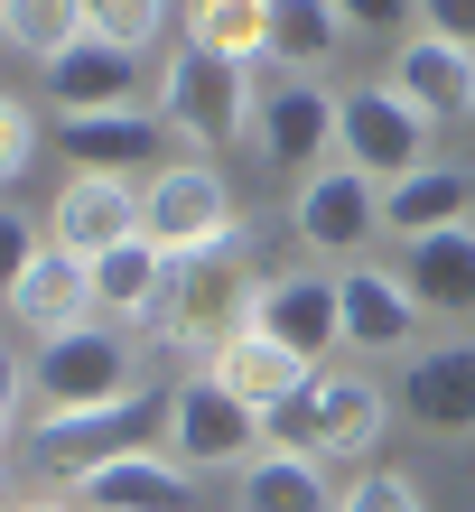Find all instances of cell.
<instances>
[{
  "label": "cell",
  "mask_w": 475,
  "mask_h": 512,
  "mask_svg": "<svg viewBox=\"0 0 475 512\" xmlns=\"http://www.w3.org/2000/svg\"><path fill=\"white\" fill-rule=\"evenodd\" d=\"M205 373H215V382H224L243 410H261V419H271V410H280V401H289V391H299L317 364H299L289 345H271V336H252V326H243V336H233V345H224Z\"/></svg>",
  "instance_id": "23"
},
{
  "label": "cell",
  "mask_w": 475,
  "mask_h": 512,
  "mask_svg": "<svg viewBox=\"0 0 475 512\" xmlns=\"http://www.w3.org/2000/svg\"><path fill=\"white\" fill-rule=\"evenodd\" d=\"M140 233V187L131 177H66L56 187V215H47V243L75 252V261H103Z\"/></svg>",
  "instance_id": "14"
},
{
  "label": "cell",
  "mask_w": 475,
  "mask_h": 512,
  "mask_svg": "<svg viewBox=\"0 0 475 512\" xmlns=\"http://www.w3.org/2000/svg\"><path fill=\"white\" fill-rule=\"evenodd\" d=\"M429 112L401 94L392 75L382 84H354V94L336 103V140H345V168H364L373 187H401V177H420L429 168Z\"/></svg>",
  "instance_id": "3"
},
{
  "label": "cell",
  "mask_w": 475,
  "mask_h": 512,
  "mask_svg": "<svg viewBox=\"0 0 475 512\" xmlns=\"http://www.w3.org/2000/svg\"><path fill=\"white\" fill-rule=\"evenodd\" d=\"M271 429V447H299V457H364V447L382 438V391H373V373H308L289 401L261 419Z\"/></svg>",
  "instance_id": "1"
},
{
  "label": "cell",
  "mask_w": 475,
  "mask_h": 512,
  "mask_svg": "<svg viewBox=\"0 0 475 512\" xmlns=\"http://www.w3.org/2000/svg\"><path fill=\"white\" fill-rule=\"evenodd\" d=\"M289 215H299V243L308 252H364L373 233H382V187L364 168H317V177H299V205H289Z\"/></svg>",
  "instance_id": "13"
},
{
  "label": "cell",
  "mask_w": 475,
  "mask_h": 512,
  "mask_svg": "<svg viewBox=\"0 0 475 512\" xmlns=\"http://www.w3.org/2000/svg\"><path fill=\"white\" fill-rule=\"evenodd\" d=\"M84 512H196V475L168 457V447H140V457H112L94 475H75Z\"/></svg>",
  "instance_id": "16"
},
{
  "label": "cell",
  "mask_w": 475,
  "mask_h": 512,
  "mask_svg": "<svg viewBox=\"0 0 475 512\" xmlns=\"http://www.w3.org/2000/svg\"><path fill=\"white\" fill-rule=\"evenodd\" d=\"M10 503H19V494H10V466H0V512H10Z\"/></svg>",
  "instance_id": "36"
},
{
  "label": "cell",
  "mask_w": 475,
  "mask_h": 512,
  "mask_svg": "<svg viewBox=\"0 0 475 512\" xmlns=\"http://www.w3.org/2000/svg\"><path fill=\"white\" fill-rule=\"evenodd\" d=\"M28 391H38V419H75V410H103V401H122L131 382V336L122 326H75V336H56L28 354Z\"/></svg>",
  "instance_id": "4"
},
{
  "label": "cell",
  "mask_w": 475,
  "mask_h": 512,
  "mask_svg": "<svg viewBox=\"0 0 475 512\" xmlns=\"http://www.w3.org/2000/svg\"><path fill=\"white\" fill-rule=\"evenodd\" d=\"M94 308L122 317V336H168V317H177V261L150 243V233H131L122 252L94 261Z\"/></svg>",
  "instance_id": "11"
},
{
  "label": "cell",
  "mask_w": 475,
  "mask_h": 512,
  "mask_svg": "<svg viewBox=\"0 0 475 512\" xmlns=\"http://www.w3.org/2000/svg\"><path fill=\"white\" fill-rule=\"evenodd\" d=\"M28 149H38V122H28V103H19V94H0V187L28 168Z\"/></svg>",
  "instance_id": "32"
},
{
  "label": "cell",
  "mask_w": 475,
  "mask_h": 512,
  "mask_svg": "<svg viewBox=\"0 0 475 512\" xmlns=\"http://www.w3.org/2000/svg\"><path fill=\"white\" fill-rule=\"evenodd\" d=\"M38 215H19V205H0V308H10V289L28 280V261H38Z\"/></svg>",
  "instance_id": "30"
},
{
  "label": "cell",
  "mask_w": 475,
  "mask_h": 512,
  "mask_svg": "<svg viewBox=\"0 0 475 512\" xmlns=\"http://www.w3.org/2000/svg\"><path fill=\"white\" fill-rule=\"evenodd\" d=\"M401 410L438 438H475V336H438V345L410 354Z\"/></svg>",
  "instance_id": "15"
},
{
  "label": "cell",
  "mask_w": 475,
  "mask_h": 512,
  "mask_svg": "<svg viewBox=\"0 0 475 512\" xmlns=\"http://www.w3.org/2000/svg\"><path fill=\"white\" fill-rule=\"evenodd\" d=\"M159 122L177 140H196V149L252 140V75L224 66V56H205V47H177L159 66Z\"/></svg>",
  "instance_id": "5"
},
{
  "label": "cell",
  "mask_w": 475,
  "mask_h": 512,
  "mask_svg": "<svg viewBox=\"0 0 475 512\" xmlns=\"http://www.w3.org/2000/svg\"><path fill=\"white\" fill-rule=\"evenodd\" d=\"M261 447H271V429H261V410H243L215 373H177L168 382V457L177 466H233L243 475Z\"/></svg>",
  "instance_id": "6"
},
{
  "label": "cell",
  "mask_w": 475,
  "mask_h": 512,
  "mask_svg": "<svg viewBox=\"0 0 475 512\" xmlns=\"http://www.w3.org/2000/svg\"><path fill=\"white\" fill-rule=\"evenodd\" d=\"M19 401H28V364L0 345V429H10V410H19Z\"/></svg>",
  "instance_id": "34"
},
{
  "label": "cell",
  "mask_w": 475,
  "mask_h": 512,
  "mask_svg": "<svg viewBox=\"0 0 475 512\" xmlns=\"http://www.w3.org/2000/svg\"><path fill=\"white\" fill-rule=\"evenodd\" d=\"M336 308H345V345L354 354H420V298H410L401 270H382V261H345V280H336Z\"/></svg>",
  "instance_id": "12"
},
{
  "label": "cell",
  "mask_w": 475,
  "mask_h": 512,
  "mask_svg": "<svg viewBox=\"0 0 475 512\" xmlns=\"http://www.w3.org/2000/svg\"><path fill=\"white\" fill-rule=\"evenodd\" d=\"M252 336L289 345L299 364H326V354L345 345V308H336V280L326 270H271L252 298Z\"/></svg>",
  "instance_id": "10"
},
{
  "label": "cell",
  "mask_w": 475,
  "mask_h": 512,
  "mask_svg": "<svg viewBox=\"0 0 475 512\" xmlns=\"http://www.w3.org/2000/svg\"><path fill=\"white\" fill-rule=\"evenodd\" d=\"M47 103H56V122L131 112V56H122V47H103V38H75V47L47 66Z\"/></svg>",
  "instance_id": "19"
},
{
  "label": "cell",
  "mask_w": 475,
  "mask_h": 512,
  "mask_svg": "<svg viewBox=\"0 0 475 512\" xmlns=\"http://www.w3.org/2000/svg\"><path fill=\"white\" fill-rule=\"evenodd\" d=\"M187 47L224 56V66L271 56V0H187Z\"/></svg>",
  "instance_id": "25"
},
{
  "label": "cell",
  "mask_w": 475,
  "mask_h": 512,
  "mask_svg": "<svg viewBox=\"0 0 475 512\" xmlns=\"http://www.w3.org/2000/svg\"><path fill=\"white\" fill-rule=\"evenodd\" d=\"M10 317L28 326L38 345H56V336H75V326H94L103 308H94V261H75V252H38L28 261V280L10 289Z\"/></svg>",
  "instance_id": "17"
},
{
  "label": "cell",
  "mask_w": 475,
  "mask_h": 512,
  "mask_svg": "<svg viewBox=\"0 0 475 512\" xmlns=\"http://www.w3.org/2000/svg\"><path fill=\"white\" fill-rule=\"evenodd\" d=\"M140 447H168V391H122L103 410H75V419H38V457L56 475H94L112 457H140Z\"/></svg>",
  "instance_id": "7"
},
{
  "label": "cell",
  "mask_w": 475,
  "mask_h": 512,
  "mask_svg": "<svg viewBox=\"0 0 475 512\" xmlns=\"http://www.w3.org/2000/svg\"><path fill=\"white\" fill-rule=\"evenodd\" d=\"M0 38L19 56H38V66H56L75 38H94V0H10L0 10Z\"/></svg>",
  "instance_id": "27"
},
{
  "label": "cell",
  "mask_w": 475,
  "mask_h": 512,
  "mask_svg": "<svg viewBox=\"0 0 475 512\" xmlns=\"http://www.w3.org/2000/svg\"><path fill=\"white\" fill-rule=\"evenodd\" d=\"M252 149H261L271 168L317 177V159L336 149V94H326L317 75H271V84H252Z\"/></svg>",
  "instance_id": "9"
},
{
  "label": "cell",
  "mask_w": 475,
  "mask_h": 512,
  "mask_svg": "<svg viewBox=\"0 0 475 512\" xmlns=\"http://www.w3.org/2000/svg\"><path fill=\"white\" fill-rule=\"evenodd\" d=\"M140 233H150L168 261H196V252H215V243H243V224H233V187L205 159H177V168H159L150 187H140Z\"/></svg>",
  "instance_id": "8"
},
{
  "label": "cell",
  "mask_w": 475,
  "mask_h": 512,
  "mask_svg": "<svg viewBox=\"0 0 475 512\" xmlns=\"http://www.w3.org/2000/svg\"><path fill=\"white\" fill-rule=\"evenodd\" d=\"M401 280H410V298L429 317H475V224H448L429 243H410Z\"/></svg>",
  "instance_id": "22"
},
{
  "label": "cell",
  "mask_w": 475,
  "mask_h": 512,
  "mask_svg": "<svg viewBox=\"0 0 475 512\" xmlns=\"http://www.w3.org/2000/svg\"><path fill=\"white\" fill-rule=\"evenodd\" d=\"M168 140L159 112H94V122H56V149L75 159V177H131V168H150V149Z\"/></svg>",
  "instance_id": "18"
},
{
  "label": "cell",
  "mask_w": 475,
  "mask_h": 512,
  "mask_svg": "<svg viewBox=\"0 0 475 512\" xmlns=\"http://www.w3.org/2000/svg\"><path fill=\"white\" fill-rule=\"evenodd\" d=\"M252 298H261V270L243 243H215V252H196V261H177V317H168V345H187V354H215L252 326Z\"/></svg>",
  "instance_id": "2"
},
{
  "label": "cell",
  "mask_w": 475,
  "mask_h": 512,
  "mask_svg": "<svg viewBox=\"0 0 475 512\" xmlns=\"http://www.w3.org/2000/svg\"><path fill=\"white\" fill-rule=\"evenodd\" d=\"M345 38H420V0H336Z\"/></svg>",
  "instance_id": "29"
},
{
  "label": "cell",
  "mask_w": 475,
  "mask_h": 512,
  "mask_svg": "<svg viewBox=\"0 0 475 512\" xmlns=\"http://www.w3.org/2000/svg\"><path fill=\"white\" fill-rule=\"evenodd\" d=\"M420 28H429V38H448V47H466V56H475V0H420Z\"/></svg>",
  "instance_id": "33"
},
{
  "label": "cell",
  "mask_w": 475,
  "mask_h": 512,
  "mask_svg": "<svg viewBox=\"0 0 475 512\" xmlns=\"http://www.w3.org/2000/svg\"><path fill=\"white\" fill-rule=\"evenodd\" d=\"M10 512H66V503H56V494H28V503H10Z\"/></svg>",
  "instance_id": "35"
},
{
  "label": "cell",
  "mask_w": 475,
  "mask_h": 512,
  "mask_svg": "<svg viewBox=\"0 0 475 512\" xmlns=\"http://www.w3.org/2000/svg\"><path fill=\"white\" fill-rule=\"evenodd\" d=\"M345 512H429V503H420V485H410V475H392V466H373L364 485L345 494Z\"/></svg>",
  "instance_id": "31"
},
{
  "label": "cell",
  "mask_w": 475,
  "mask_h": 512,
  "mask_svg": "<svg viewBox=\"0 0 475 512\" xmlns=\"http://www.w3.org/2000/svg\"><path fill=\"white\" fill-rule=\"evenodd\" d=\"M336 47H345V10L336 0H271V66L317 75Z\"/></svg>",
  "instance_id": "26"
},
{
  "label": "cell",
  "mask_w": 475,
  "mask_h": 512,
  "mask_svg": "<svg viewBox=\"0 0 475 512\" xmlns=\"http://www.w3.org/2000/svg\"><path fill=\"white\" fill-rule=\"evenodd\" d=\"M0 10H10V0H0Z\"/></svg>",
  "instance_id": "37"
},
{
  "label": "cell",
  "mask_w": 475,
  "mask_h": 512,
  "mask_svg": "<svg viewBox=\"0 0 475 512\" xmlns=\"http://www.w3.org/2000/svg\"><path fill=\"white\" fill-rule=\"evenodd\" d=\"M168 10H177V0H94V38L122 47V56H140L168 28Z\"/></svg>",
  "instance_id": "28"
},
{
  "label": "cell",
  "mask_w": 475,
  "mask_h": 512,
  "mask_svg": "<svg viewBox=\"0 0 475 512\" xmlns=\"http://www.w3.org/2000/svg\"><path fill=\"white\" fill-rule=\"evenodd\" d=\"M233 494H243V512H345L336 485H326V466L299 457V447H261V457L233 475Z\"/></svg>",
  "instance_id": "24"
},
{
  "label": "cell",
  "mask_w": 475,
  "mask_h": 512,
  "mask_svg": "<svg viewBox=\"0 0 475 512\" xmlns=\"http://www.w3.org/2000/svg\"><path fill=\"white\" fill-rule=\"evenodd\" d=\"M392 84L429 112V122H457V112H475V56L448 47V38H429V28H420V38H401Z\"/></svg>",
  "instance_id": "20"
},
{
  "label": "cell",
  "mask_w": 475,
  "mask_h": 512,
  "mask_svg": "<svg viewBox=\"0 0 475 512\" xmlns=\"http://www.w3.org/2000/svg\"><path fill=\"white\" fill-rule=\"evenodd\" d=\"M475 215V177L466 168H420V177H401V187H382V233H401V243H429V233H448Z\"/></svg>",
  "instance_id": "21"
}]
</instances>
